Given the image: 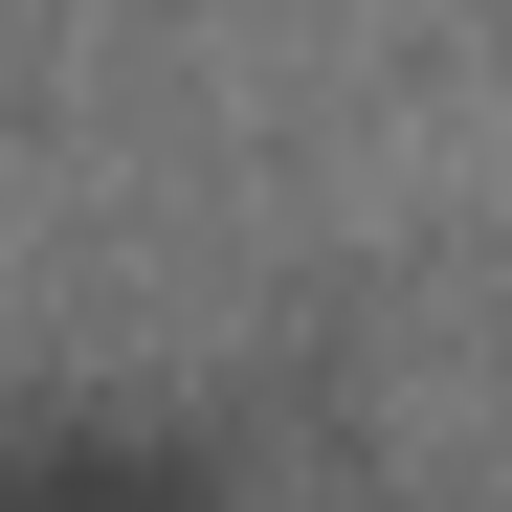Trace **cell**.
<instances>
[{
	"label": "cell",
	"instance_id": "1",
	"mask_svg": "<svg viewBox=\"0 0 512 512\" xmlns=\"http://www.w3.org/2000/svg\"><path fill=\"white\" fill-rule=\"evenodd\" d=\"M0 512H223L179 446H112V423H45V446H0Z\"/></svg>",
	"mask_w": 512,
	"mask_h": 512
}]
</instances>
